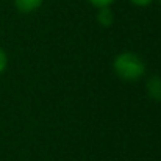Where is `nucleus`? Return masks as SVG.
<instances>
[{"mask_svg":"<svg viewBox=\"0 0 161 161\" xmlns=\"http://www.w3.org/2000/svg\"><path fill=\"white\" fill-rule=\"evenodd\" d=\"M113 70L124 81H138L146 74V63L135 52H122L114 56Z\"/></svg>","mask_w":161,"mask_h":161,"instance_id":"obj_1","label":"nucleus"},{"mask_svg":"<svg viewBox=\"0 0 161 161\" xmlns=\"http://www.w3.org/2000/svg\"><path fill=\"white\" fill-rule=\"evenodd\" d=\"M146 91L153 102H161V77L152 75L146 83Z\"/></svg>","mask_w":161,"mask_h":161,"instance_id":"obj_2","label":"nucleus"},{"mask_svg":"<svg viewBox=\"0 0 161 161\" xmlns=\"http://www.w3.org/2000/svg\"><path fill=\"white\" fill-rule=\"evenodd\" d=\"M14 6L19 13L22 14H30L35 13L36 9H39L44 3V0H13Z\"/></svg>","mask_w":161,"mask_h":161,"instance_id":"obj_3","label":"nucleus"},{"mask_svg":"<svg viewBox=\"0 0 161 161\" xmlns=\"http://www.w3.org/2000/svg\"><path fill=\"white\" fill-rule=\"evenodd\" d=\"M97 22L102 27H111L114 22V13L109 6H103V8H97Z\"/></svg>","mask_w":161,"mask_h":161,"instance_id":"obj_4","label":"nucleus"},{"mask_svg":"<svg viewBox=\"0 0 161 161\" xmlns=\"http://www.w3.org/2000/svg\"><path fill=\"white\" fill-rule=\"evenodd\" d=\"M8 67V55L3 50V47H0V75L6 70Z\"/></svg>","mask_w":161,"mask_h":161,"instance_id":"obj_5","label":"nucleus"},{"mask_svg":"<svg viewBox=\"0 0 161 161\" xmlns=\"http://www.w3.org/2000/svg\"><path fill=\"white\" fill-rule=\"evenodd\" d=\"M88 2L96 8H103V6H111L116 0H88Z\"/></svg>","mask_w":161,"mask_h":161,"instance_id":"obj_6","label":"nucleus"},{"mask_svg":"<svg viewBox=\"0 0 161 161\" xmlns=\"http://www.w3.org/2000/svg\"><path fill=\"white\" fill-rule=\"evenodd\" d=\"M130 3L138 8H146V6H150L153 3V0H130Z\"/></svg>","mask_w":161,"mask_h":161,"instance_id":"obj_7","label":"nucleus"},{"mask_svg":"<svg viewBox=\"0 0 161 161\" xmlns=\"http://www.w3.org/2000/svg\"><path fill=\"white\" fill-rule=\"evenodd\" d=\"M160 3H161V0H160Z\"/></svg>","mask_w":161,"mask_h":161,"instance_id":"obj_8","label":"nucleus"}]
</instances>
